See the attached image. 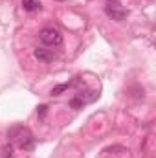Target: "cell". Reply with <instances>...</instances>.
<instances>
[{
    "mask_svg": "<svg viewBox=\"0 0 156 158\" xmlns=\"http://www.w3.org/2000/svg\"><path fill=\"white\" fill-rule=\"evenodd\" d=\"M7 136L13 138V140H17L18 147L24 149V151H31V149L35 147V138H33L31 132H30L26 127H22V125H15V127H11V129L7 131Z\"/></svg>",
    "mask_w": 156,
    "mask_h": 158,
    "instance_id": "6da1fadb",
    "label": "cell"
},
{
    "mask_svg": "<svg viewBox=\"0 0 156 158\" xmlns=\"http://www.w3.org/2000/svg\"><path fill=\"white\" fill-rule=\"evenodd\" d=\"M39 39H40L42 44L51 46V48H57V46L63 44V35H61V31L55 30V28H42L39 31Z\"/></svg>",
    "mask_w": 156,
    "mask_h": 158,
    "instance_id": "7a4b0ae2",
    "label": "cell"
},
{
    "mask_svg": "<svg viewBox=\"0 0 156 158\" xmlns=\"http://www.w3.org/2000/svg\"><path fill=\"white\" fill-rule=\"evenodd\" d=\"M105 13H107L109 19H112L116 22L125 20V17H127V9L121 6L119 0H107L105 2Z\"/></svg>",
    "mask_w": 156,
    "mask_h": 158,
    "instance_id": "3957f363",
    "label": "cell"
},
{
    "mask_svg": "<svg viewBox=\"0 0 156 158\" xmlns=\"http://www.w3.org/2000/svg\"><path fill=\"white\" fill-rule=\"evenodd\" d=\"M33 55L39 59L40 63H51V61L55 59V53H53L51 50H48V48H35Z\"/></svg>",
    "mask_w": 156,
    "mask_h": 158,
    "instance_id": "277c9868",
    "label": "cell"
},
{
    "mask_svg": "<svg viewBox=\"0 0 156 158\" xmlns=\"http://www.w3.org/2000/svg\"><path fill=\"white\" fill-rule=\"evenodd\" d=\"M40 4L39 0H22V7H24V11H39L40 9Z\"/></svg>",
    "mask_w": 156,
    "mask_h": 158,
    "instance_id": "5b68a950",
    "label": "cell"
},
{
    "mask_svg": "<svg viewBox=\"0 0 156 158\" xmlns=\"http://www.w3.org/2000/svg\"><path fill=\"white\" fill-rule=\"evenodd\" d=\"M74 83H76V81H68V83H61V85L53 86V88H51V96H61L64 90L72 88V86H74Z\"/></svg>",
    "mask_w": 156,
    "mask_h": 158,
    "instance_id": "8992f818",
    "label": "cell"
},
{
    "mask_svg": "<svg viewBox=\"0 0 156 158\" xmlns=\"http://www.w3.org/2000/svg\"><path fill=\"white\" fill-rule=\"evenodd\" d=\"M4 158H13V145H6L4 147Z\"/></svg>",
    "mask_w": 156,
    "mask_h": 158,
    "instance_id": "52a82bcc",
    "label": "cell"
},
{
    "mask_svg": "<svg viewBox=\"0 0 156 158\" xmlns=\"http://www.w3.org/2000/svg\"><path fill=\"white\" fill-rule=\"evenodd\" d=\"M46 109H48L46 105H40V107H39V114H40V118H42V116L46 114Z\"/></svg>",
    "mask_w": 156,
    "mask_h": 158,
    "instance_id": "ba28073f",
    "label": "cell"
}]
</instances>
